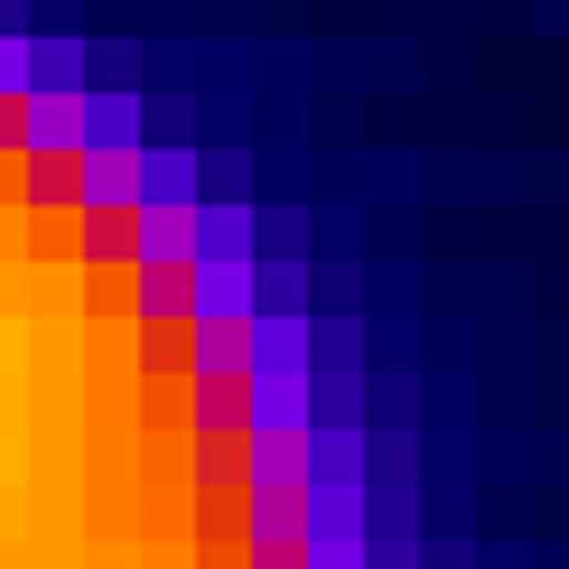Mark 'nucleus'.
<instances>
[{
	"label": "nucleus",
	"instance_id": "obj_1",
	"mask_svg": "<svg viewBox=\"0 0 569 569\" xmlns=\"http://www.w3.org/2000/svg\"><path fill=\"white\" fill-rule=\"evenodd\" d=\"M252 430H318L308 420V365H252Z\"/></svg>",
	"mask_w": 569,
	"mask_h": 569
},
{
	"label": "nucleus",
	"instance_id": "obj_2",
	"mask_svg": "<svg viewBox=\"0 0 569 569\" xmlns=\"http://www.w3.org/2000/svg\"><path fill=\"white\" fill-rule=\"evenodd\" d=\"M19 169H29L19 197H29L38 216L47 206H84V150H19Z\"/></svg>",
	"mask_w": 569,
	"mask_h": 569
},
{
	"label": "nucleus",
	"instance_id": "obj_3",
	"mask_svg": "<svg viewBox=\"0 0 569 569\" xmlns=\"http://www.w3.org/2000/svg\"><path fill=\"white\" fill-rule=\"evenodd\" d=\"M140 197H150L140 150H84V206H140Z\"/></svg>",
	"mask_w": 569,
	"mask_h": 569
},
{
	"label": "nucleus",
	"instance_id": "obj_4",
	"mask_svg": "<svg viewBox=\"0 0 569 569\" xmlns=\"http://www.w3.org/2000/svg\"><path fill=\"white\" fill-rule=\"evenodd\" d=\"M84 150H140V103H131V93H93Z\"/></svg>",
	"mask_w": 569,
	"mask_h": 569
},
{
	"label": "nucleus",
	"instance_id": "obj_5",
	"mask_svg": "<svg viewBox=\"0 0 569 569\" xmlns=\"http://www.w3.org/2000/svg\"><path fill=\"white\" fill-rule=\"evenodd\" d=\"M140 159H150V197H197V159H187V150H140ZM150 197H140V206H150Z\"/></svg>",
	"mask_w": 569,
	"mask_h": 569
},
{
	"label": "nucleus",
	"instance_id": "obj_6",
	"mask_svg": "<svg viewBox=\"0 0 569 569\" xmlns=\"http://www.w3.org/2000/svg\"><path fill=\"white\" fill-rule=\"evenodd\" d=\"M206 252H252V216L243 206H206Z\"/></svg>",
	"mask_w": 569,
	"mask_h": 569
}]
</instances>
